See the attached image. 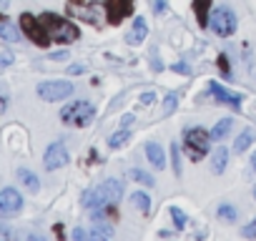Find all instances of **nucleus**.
<instances>
[{
  "label": "nucleus",
  "instance_id": "obj_1",
  "mask_svg": "<svg viewBox=\"0 0 256 241\" xmlns=\"http://www.w3.org/2000/svg\"><path fill=\"white\" fill-rule=\"evenodd\" d=\"M40 23L46 26L50 40H56V43H76L78 36H80V30L70 20H66V18H60L56 13H43L40 16Z\"/></svg>",
  "mask_w": 256,
  "mask_h": 241
},
{
  "label": "nucleus",
  "instance_id": "obj_2",
  "mask_svg": "<svg viewBox=\"0 0 256 241\" xmlns=\"http://www.w3.org/2000/svg\"><path fill=\"white\" fill-rule=\"evenodd\" d=\"M93 116H96V106L88 103V100H73L70 106H66V108L60 110V120H63V124H68V126H80V128L90 124Z\"/></svg>",
  "mask_w": 256,
  "mask_h": 241
},
{
  "label": "nucleus",
  "instance_id": "obj_3",
  "mask_svg": "<svg viewBox=\"0 0 256 241\" xmlns=\"http://www.w3.org/2000/svg\"><path fill=\"white\" fill-rule=\"evenodd\" d=\"M208 146H211V134H206L204 128H191L186 131L184 136V148L188 154L191 161H201L206 154H208Z\"/></svg>",
  "mask_w": 256,
  "mask_h": 241
},
{
  "label": "nucleus",
  "instance_id": "obj_4",
  "mask_svg": "<svg viewBox=\"0 0 256 241\" xmlns=\"http://www.w3.org/2000/svg\"><path fill=\"white\" fill-rule=\"evenodd\" d=\"M20 28H23V33H26L36 46H40V48H48V46H50V36H48L46 26L40 23V18H33L30 13H23V16H20Z\"/></svg>",
  "mask_w": 256,
  "mask_h": 241
},
{
  "label": "nucleus",
  "instance_id": "obj_5",
  "mask_svg": "<svg viewBox=\"0 0 256 241\" xmlns=\"http://www.w3.org/2000/svg\"><path fill=\"white\" fill-rule=\"evenodd\" d=\"M208 26H211V30H214L218 38H226V36H231V33L236 30V16H234L231 8H218V10L211 13Z\"/></svg>",
  "mask_w": 256,
  "mask_h": 241
},
{
  "label": "nucleus",
  "instance_id": "obj_6",
  "mask_svg": "<svg viewBox=\"0 0 256 241\" xmlns=\"http://www.w3.org/2000/svg\"><path fill=\"white\" fill-rule=\"evenodd\" d=\"M70 93H73V83H68V80H43V83H38V96L48 103L63 100Z\"/></svg>",
  "mask_w": 256,
  "mask_h": 241
},
{
  "label": "nucleus",
  "instance_id": "obj_7",
  "mask_svg": "<svg viewBox=\"0 0 256 241\" xmlns=\"http://www.w3.org/2000/svg\"><path fill=\"white\" fill-rule=\"evenodd\" d=\"M134 13V0H106V18L110 26H120L123 18Z\"/></svg>",
  "mask_w": 256,
  "mask_h": 241
},
{
  "label": "nucleus",
  "instance_id": "obj_8",
  "mask_svg": "<svg viewBox=\"0 0 256 241\" xmlns=\"http://www.w3.org/2000/svg\"><path fill=\"white\" fill-rule=\"evenodd\" d=\"M68 164V151H66V146L58 141V144H50L48 146V151H46V156H43V166L48 168V171H56V168H60V166H66Z\"/></svg>",
  "mask_w": 256,
  "mask_h": 241
},
{
  "label": "nucleus",
  "instance_id": "obj_9",
  "mask_svg": "<svg viewBox=\"0 0 256 241\" xmlns=\"http://www.w3.org/2000/svg\"><path fill=\"white\" fill-rule=\"evenodd\" d=\"M20 208H23V196L16 188H3L0 191V214L10 216V214H18Z\"/></svg>",
  "mask_w": 256,
  "mask_h": 241
},
{
  "label": "nucleus",
  "instance_id": "obj_10",
  "mask_svg": "<svg viewBox=\"0 0 256 241\" xmlns=\"http://www.w3.org/2000/svg\"><path fill=\"white\" fill-rule=\"evenodd\" d=\"M108 204H113L110 201V196H108V191L103 188V184L98 186V188H88L86 194H83V206L86 208H103V206H108Z\"/></svg>",
  "mask_w": 256,
  "mask_h": 241
},
{
  "label": "nucleus",
  "instance_id": "obj_11",
  "mask_svg": "<svg viewBox=\"0 0 256 241\" xmlns=\"http://www.w3.org/2000/svg\"><path fill=\"white\" fill-rule=\"evenodd\" d=\"M208 90L221 100V103H228L231 108H241V96H236V93H228L224 86H218V83H208Z\"/></svg>",
  "mask_w": 256,
  "mask_h": 241
},
{
  "label": "nucleus",
  "instance_id": "obj_12",
  "mask_svg": "<svg viewBox=\"0 0 256 241\" xmlns=\"http://www.w3.org/2000/svg\"><path fill=\"white\" fill-rule=\"evenodd\" d=\"M146 33H148V26H146V20H144V18H138V20L134 23L131 33L126 36V40L131 43V46H138V43H144V40H146Z\"/></svg>",
  "mask_w": 256,
  "mask_h": 241
},
{
  "label": "nucleus",
  "instance_id": "obj_13",
  "mask_svg": "<svg viewBox=\"0 0 256 241\" xmlns=\"http://www.w3.org/2000/svg\"><path fill=\"white\" fill-rule=\"evenodd\" d=\"M208 8H211V0H194V13H196V18H198V26H201V28H206V26H208V20H211Z\"/></svg>",
  "mask_w": 256,
  "mask_h": 241
},
{
  "label": "nucleus",
  "instance_id": "obj_14",
  "mask_svg": "<svg viewBox=\"0 0 256 241\" xmlns=\"http://www.w3.org/2000/svg\"><path fill=\"white\" fill-rule=\"evenodd\" d=\"M146 156H148V161H151L158 171L166 166V156H164V148H161L158 144H148V146H146Z\"/></svg>",
  "mask_w": 256,
  "mask_h": 241
},
{
  "label": "nucleus",
  "instance_id": "obj_15",
  "mask_svg": "<svg viewBox=\"0 0 256 241\" xmlns=\"http://www.w3.org/2000/svg\"><path fill=\"white\" fill-rule=\"evenodd\" d=\"M103 188L108 191V196H110L113 204L120 201V196H123V181H118V178H106V181H103Z\"/></svg>",
  "mask_w": 256,
  "mask_h": 241
},
{
  "label": "nucleus",
  "instance_id": "obj_16",
  "mask_svg": "<svg viewBox=\"0 0 256 241\" xmlns=\"http://www.w3.org/2000/svg\"><path fill=\"white\" fill-rule=\"evenodd\" d=\"M226 158H228V151H226L224 146H218V148L214 151V156H211V171H214V174H221V171L226 168Z\"/></svg>",
  "mask_w": 256,
  "mask_h": 241
},
{
  "label": "nucleus",
  "instance_id": "obj_17",
  "mask_svg": "<svg viewBox=\"0 0 256 241\" xmlns=\"http://www.w3.org/2000/svg\"><path fill=\"white\" fill-rule=\"evenodd\" d=\"M18 178H20V184H23L28 191H33V194L40 188V184H38V176H36L33 171H28V168H20V171H18Z\"/></svg>",
  "mask_w": 256,
  "mask_h": 241
},
{
  "label": "nucleus",
  "instance_id": "obj_18",
  "mask_svg": "<svg viewBox=\"0 0 256 241\" xmlns=\"http://www.w3.org/2000/svg\"><path fill=\"white\" fill-rule=\"evenodd\" d=\"M0 38L8 40V43H18V40H20V33H18L16 26H10V23H6V20H0Z\"/></svg>",
  "mask_w": 256,
  "mask_h": 241
},
{
  "label": "nucleus",
  "instance_id": "obj_19",
  "mask_svg": "<svg viewBox=\"0 0 256 241\" xmlns=\"http://www.w3.org/2000/svg\"><path fill=\"white\" fill-rule=\"evenodd\" d=\"M231 124H234L231 118H221L218 124H216V126L211 128V138H214V141H221V138H224V136H226V134L231 131Z\"/></svg>",
  "mask_w": 256,
  "mask_h": 241
},
{
  "label": "nucleus",
  "instance_id": "obj_20",
  "mask_svg": "<svg viewBox=\"0 0 256 241\" xmlns=\"http://www.w3.org/2000/svg\"><path fill=\"white\" fill-rule=\"evenodd\" d=\"M251 144H254V131H244V134L236 138V144H234V151H236V154H244V151H246Z\"/></svg>",
  "mask_w": 256,
  "mask_h": 241
},
{
  "label": "nucleus",
  "instance_id": "obj_21",
  "mask_svg": "<svg viewBox=\"0 0 256 241\" xmlns=\"http://www.w3.org/2000/svg\"><path fill=\"white\" fill-rule=\"evenodd\" d=\"M128 176H131L134 181H138V184H144V186H156V178L151 176V174H146V171H141V168H134L131 174H128Z\"/></svg>",
  "mask_w": 256,
  "mask_h": 241
},
{
  "label": "nucleus",
  "instance_id": "obj_22",
  "mask_svg": "<svg viewBox=\"0 0 256 241\" xmlns=\"http://www.w3.org/2000/svg\"><path fill=\"white\" fill-rule=\"evenodd\" d=\"M128 138H131V131H128V128H120L118 134H113V136L108 138V146H110V148H118V146H123Z\"/></svg>",
  "mask_w": 256,
  "mask_h": 241
},
{
  "label": "nucleus",
  "instance_id": "obj_23",
  "mask_svg": "<svg viewBox=\"0 0 256 241\" xmlns=\"http://www.w3.org/2000/svg\"><path fill=\"white\" fill-rule=\"evenodd\" d=\"M131 201H134V206H136V208H141L144 214H148V208H151V198H148L146 194L136 191V194L131 196Z\"/></svg>",
  "mask_w": 256,
  "mask_h": 241
},
{
  "label": "nucleus",
  "instance_id": "obj_24",
  "mask_svg": "<svg viewBox=\"0 0 256 241\" xmlns=\"http://www.w3.org/2000/svg\"><path fill=\"white\" fill-rule=\"evenodd\" d=\"M218 216L226 218V221H236V218H238V211H236L231 204H221V206H218Z\"/></svg>",
  "mask_w": 256,
  "mask_h": 241
},
{
  "label": "nucleus",
  "instance_id": "obj_25",
  "mask_svg": "<svg viewBox=\"0 0 256 241\" xmlns=\"http://www.w3.org/2000/svg\"><path fill=\"white\" fill-rule=\"evenodd\" d=\"M176 103H178V96L176 93H168L166 100H164V116H171L176 110Z\"/></svg>",
  "mask_w": 256,
  "mask_h": 241
},
{
  "label": "nucleus",
  "instance_id": "obj_26",
  "mask_svg": "<svg viewBox=\"0 0 256 241\" xmlns=\"http://www.w3.org/2000/svg\"><path fill=\"white\" fill-rule=\"evenodd\" d=\"M171 216H174V224H176L178 228H184V226H186V214H184L178 206H174V208H171Z\"/></svg>",
  "mask_w": 256,
  "mask_h": 241
},
{
  "label": "nucleus",
  "instance_id": "obj_27",
  "mask_svg": "<svg viewBox=\"0 0 256 241\" xmlns=\"http://www.w3.org/2000/svg\"><path fill=\"white\" fill-rule=\"evenodd\" d=\"M171 158H174V174L181 176V158H178V146H171Z\"/></svg>",
  "mask_w": 256,
  "mask_h": 241
},
{
  "label": "nucleus",
  "instance_id": "obj_28",
  "mask_svg": "<svg viewBox=\"0 0 256 241\" xmlns=\"http://www.w3.org/2000/svg\"><path fill=\"white\" fill-rule=\"evenodd\" d=\"M241 236H246V238H256V218L241 228Z\"/></svg>",
  "mask_w": 256,
  "mask_h": 241
},
{
  "label": "nucleus",
  "instance_id": "obj_29",
  "mask_svg": "<svg viewBox=\"0 0 256 241\" xmlns=\"http://www.w3.org/2000/svg\"><path fill=\"white\" fill-rule=\"evenodd\" d=\"M10 63H13V53L0 50V68H6V66H10Z\"/></svg>",
  "mask_w": 256,
  "mask_h": 241
},
{
  "label": "nucleus",
  "instance_id": "obj_30",
  "mask_svg": "<svg viewBox=\"0 0 256 241\" xmlns=\"http://www.w3.org/2000/svg\"><path fill=\"white\" fill-rule=\"evenodd\" d=\"M8 108V93L6 90H0V113H3Z\"/></svg>",
  "mask_w": 256,
  "mask_h": 241
},
{
  "label": "nucleus",
  "instance_id": "obj_31",
  "mask_svg": "<svg viewBox=\"0 0 256 241\" xmlns=\"http://www.w3.org/2000/svg\"><path fill=\"white\" fill-rule=\"evenodd\" d=\"M154 100H156V96H154V93H144V96H141V103H144V106H151Z\"/></svg>",
  "mask_w": 256,
  "mask_h": 241
},
{
  "label": "nucleus",
  "instance_id": "obj_32",
  "mask_svg": "<svg viewBox=\"0 0 256 241\" xmlns=\"http://www.w3.org/2000/svg\"><path fill=\"white\" fill-rule=\"evenodd\" d=\"M3 238H10V228L6 224H0V241H3Z\"/></svg>",
  "mask_w": 256,
  "mask_h": 241
},
{
  "label": "nucleus",
  "instance_id": "obj_33",
  "mask_svg": "<svg viewBox=\"0 0 256 241\" xmlns=\"http://www.w3.org/2000/svg\"><path fill=\"white\" fill-rule=\"evenodd\" d=\"M131 124H134V116H123V118H120V126H123V128H128Z\"/></svg>",
  "mask_w": 256,
  "mask_h": 241
},
{
  "label": "nucleus",
  "instance_id": "obj_34",
  "mask_svg": "<svg viewBox=\"0 0 256 241\" xmlns=\"http://www.w3.org/2000/svg\"><path fill=\"white\" fill-rule=\"evenodd\" d=\"M164 8H166L164 0H156V3H154V10H156V13H164Z\"/></svg>",
  "mask_w": 256,
  "mask_h": 241
},
{
  "label": "nucleus",
  "instance_id": "obj_35",
  "mask_svg": "<svg viewBox=\"0 0 256 241\" xmlns=\"http://www.w3.org/2000/svg\"><path fill=\"white\" fill-rule=\"evenodd\" d=\"M66 58H68V53H66V50H63V53H53V56H50V60H66Z\"/></svg>",
  "mask_w": 256,
  "mask_h": 241
},
{
  "label": "nucleus",
  "instance_id": "obj_36",
  "mask_svg": "<svg viewBox=\"0 0 256 241\" xmlns=\"http://www.w3.org/2000/svg\"><path fill=\"white\" fill-rule=\"evenodd\" d=\"M218 63H221V70H224V73L228 76V63H226V58H224V56L218 58Z\"/></svg>",
  "mask_w": 256,
  "mask_h": 241
},
{
  "label": "nucleus",
  "instance_id": "obj_37",
  "mask_svg": "<svg viewBox=\"0 0 256 241\" xmlns=\"http://www.w3.org/2000/svg\"><path fill=\"white\" fill-rule=\"evenodd\" d=\"M86 236H88V234H86L83 228H76V231H73V238H86Z\"/></svg>",
  "mask_w": 256,
  "mask_h": 241
},
{
  "label": "nucleus",
  "instance_id": "obj_38",
  "mask_svg": "<svg viewBox=\"0 0 256 241\" xmlns=\"http://www.w3.org/2000/svg\"><path fill=\"white\" fill-rule=\"evenodd\" d=\"M174 70H181V73H188V66H184V63H176V66H174Z\"/></svg>",
  "mask_w": 256,
  "mask_h": 241
},
{
  "label": "nucleus",
  "instance_id": "obj_39",
  "mask_svg": "<svg viewBox=\"0 0 256 241\" xmlns=\"http://www.w3.org/2000/svg\"><path fill=\"white\" fill-rule=\"evenodd\" d=\"M70 73H83V66H70Z\"/></svg>",
  "mask_w": 256,
  "mask_h": 241
},
{
  "label": "nucleus",
  "instance_id": "obj_40",
  "mask_svg": "<svg viewBox=\"0 0 256 241\" xmlns=\"http://www.w3.org/2000/svg\"><path fill=\"white\" fill-rule=\"evenodd\" d=\"M8 6H10V0H0V10H6Z\"/></svg>",
  "mask_w": 256,
  "mask_h": 241
},
{
  "label": "nucleus",
  "instance_id": "obj_41",
  "mask_svg": "<svg viewBox=\"0 0 256 241\" xmlns=\"http://www.w3.org/2000/svg\"><path fill=\"white\" fill-rule=\"evenodd\" d=\"M251 168H254V171H256V154H254V156H251Z\"/></svg>",
  "mask_w": 256,
  "mask_h": 241
},
{
  "label": "nucleus",
  "instance_id": "obj_42",
  "mask_svg": "<svg viewBox=\"0 0 256 241\" xmlns=\"http://www.w3.org/2000/svg\"><path fill=\"white\" fill-rule=\"evenodd\" d=\"M254 198H256V188H254Z\"/></svg>",
  "mask_w": 256,
  "mask_h": 241
}]
</instances>
